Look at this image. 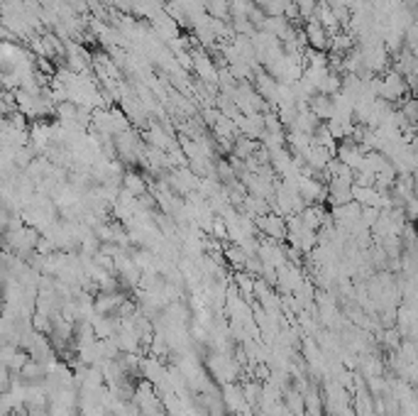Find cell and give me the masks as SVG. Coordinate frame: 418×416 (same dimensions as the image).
Segmentation results:
<instances>
[{"label": "cell", "instance_id": "cell-1", "mask_svg": "<svg viewBox=\"0 0 418 416\" xmlns=\"http://www.w3.org/2000/svg\"><path fill=\"white\" fill-rule=\"evenodd\" d=\"M377 88H379V98L394 103V106L408 98V83L397 69L384 71V74L379 76V83H377Z\"/></svg>", "mask_w": 418, "mask_h": 416}, {"label": "cell", "instance_id": "cell-2", "mask_svg": "<svg viewBox=\"0 0 418 416\" xmlns=\"http://www.w3.org/2000/svg\"><path fill=\"white\" fill-rule=\"evenodd\" d=\"M306 42H308V47L316 49V52H328L330 49V34L326 32V28H323L318 20H308L306 22Z\"/></svg>", "mask_w": 418, "mask_h": 416}, {"label": "cell", "instance_id": "cell-3", "mask_svg": "<svg viewBox=\"0 0 418 416\" xmlns=\"http://www.w3.org/2000/svg\"><path fill=\"white\" fill-rule=\"evenodd\" d=\"M308 108L316 113V118L321 123H328L332 118V110H335V103H332V96H326V93H316V96L308 101Z\"/></svg>", "mask_w": 418, "mask_h": 416}, {"label": "cell", "instance_id": "cell-4", "mask_svg": "<svg viewBox=\"0 0 418 416\" xmlns=\"http://www.w3.org/2000/svg\"><path fill=\"white\" fill-rule=\"evenodd\" d=\"M206 12L215 20L223 22H232V10H230V0H208L206 6Z\"/></svg>", "mask_w": 418, "mask_h": 416}]
</instances>
